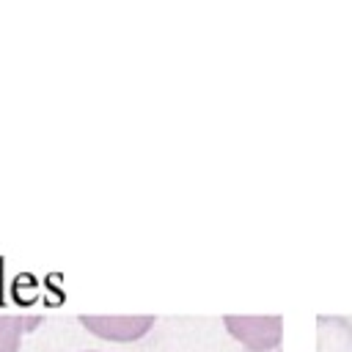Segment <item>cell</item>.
<instances>
[{
  "label": "cell",
  "mask_w": 352,
  "mask_h": 352,
  "mask_svg": "<svg viewBox=\"0 0 352 352\" xmlns=\"http://www.w3.org/2000/svg\"><path fill=\"white\" fill-rule=\"evenodd\" d=\"M226 327L250 352H272L280 346V316H226Z\"/></svg>",
  "instance_id": "cell-1"
},
{
  "label": "cell",
  "mask_w": 352,
  "mask_h": 352,
  "mask_svg": "<svg viewBox=\"0 0 352 352\" xmlns=\"http://www.w3.org/2000/svg\"><path fill=\"white\" fill-rule=\"evenodd\" d=\"M82 327L107 341H138L154 324V316H80Z\"/></svg>",
  "instance_id": "cell-2"
},
{
  "label": "cell",
  "mask_w": 352,
  "mask_h": 352,
  "mask_svg": "<svg viewBox=\"0 0 352 352\" xmlns=\"http://www.w3.org/2000/svg\"><path fill=\"white\" fill-rule=\"evenodd\" d=\"M38 324L36 316H16V314H0V352H19L22 333L33 330Z\"/></svg>",
  "instance_id": "cell-3"
},
{
  "label": "cell",
  "mask_w": 352,
  "mask_h": 352,
  "mask_svg": "<svg viewBox=\"0 0 352 352\" xmlns=\"http://www.w3.org/2000/svg\"><path fill=\"white\" fill-rule=\"evenodd\" d=\"M319 352H352V327L344 324V336L341 338H336L333 327H330V344H327V338H322Z\"/></svg>",
  "instance_id": "cell-4"
},
{
  "label": "cell",
  "mask_w": 352,
  "mask_h": 352,
  "mask_svg": "<svg viewBox=\"0 0 352 352\" xmlns=\"http://www.w3.org/2000/svg\"><path fill=\"white\" fill-rule=\"evenodd\" d=\"M272 352H280V349H272Z\"/></svg>",
  "instance_id": "cell-5"
}]
</instances>
